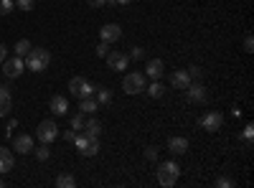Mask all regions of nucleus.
I'll return each mask as SVG.
<instances>
[{
    "label": "nucleus",
    "instance_id": "1",
    "mask_svg": "<svg viewBox=\"0 0 254 188\" xmlns=\"http://www.w3.org/2000/svg\"><path fill=\"white\" fill-rule=\"evenodd\" d=\"M51 64V51L41 49V46H31V51L26 54V69L31 71H46Z\"/></svg>",
    "mask_w": 254,
    "mask_h": 188
},
{
    "label": "nucleus",
    "instance_id": "2",
    "mask_svg": "<svg viewBox=\"0 0 254 188\" xmlns=\"http://www.w3.org/2000/svg\"><path fill=\"white\" fill-rule=\"evenodd\" d=\"M158 186L163 188H173L178 183V176H181V168H178V163L176 160H163L158 163Z\"/></svg>",
    "mask_w": 254,
    "mask_h": 188
},
{
    "label": "nucleus",
    "instance_id": "3",
    "mask_svg": "<svg viewBox=\"0 0 254 188\" xmlns=\"http://www.w3.org/2000/svg\"><path fill=\"white\" fill-rule=\"evenodd\" d=\"M122 92L130 94V97L142 94V92H145V74H140V71L125 74V79H122Z\"/></svg>",
    "mask_w": 254,
    "mask_h": 188
},
{
    "label": "nucleus",
    "instance_id": "4",
    "mask_svg": "<svg viewBox=\"0 0 254 188\" xmlns=\"http://www.w3.org/2000/svg\"><path fill=\"white\" fill-rule=\"evenodd\" d=\"M69 92H71L76 99H84V97H94L97 87L92 84L89 79H84V76H74V79L69 81Z\"/></svg>",
    "mask_w": 254,
    "mask_h": 188
},
{
    "label": "nucleus",
    "instance_id": "5",
    "mask_svg": "<svg viewBox=\"0 0 254 188\" xmlns=\"http://www.w3.org/2000/svg\"><path fill=\"white\" fill-rule=\"evenodd\" d=\"M36 137H38L41 142H46V145L54 142V140L59 137V125H56L54 120H44V122L36 127Z\"/></svg>",
    "mask_w": 254,
    "mask_h": 188
},
{
    "label": "nucleus",
    "instance_id": "6",
    "mask_svg": "<svg viewBox=\"0 0 254 188\" xmlns=\"http://www.w3.org/2000/svg\"><path fill=\"white\" fill-rule=\"evenodd\" d=\"M23 71H26L23 56H13V59H5V61H3V74H5L8 79H18Z\"/></svg>",
    "mask_w": 254,
    "mask_h": 188
},
{
    "label": "nucleus",
    "instance_id": "7",
    "mask_svg": "<svg viewBox=\"0 0 254 188\" xmlns=\"http://www.w3.org/2000/svg\"><path fill=\"white\" fill-rule=\"evenodd\" d=\"M198 125H201V130H206V132H219L221 125H224V115L221 112H206L198 120Z\"/></svg>",
    "mask_w": 254,
    "mask_h": 188
},
{
    "label": "nucleus",
    "instance_id": "8",
    "mask_svg": "<svg viewBox=\"0 0 254 188\" xmlns=\"http://www.w3.org/2000/svg\"><path fill=\"white\" fill-rule=\"evenodd\" d=\"M104 59H107V66H110L112 71H125L127 64H130V56L122 54V51H110Z\"/></svg>",
    "mask_w": 254,
    "mask_h": 188
},
{
    "label": "nucleus",
    "instance_id": "9",
    "mask_svg": "<svg viewBox=\"0 0 254 188\" xmlns=\"http://www.w3.org/2000/svg\"><path fill=\"white\" fill-rule=\"evenodd\" d=\"M99 38L104 41V44H117V41L122 38V28L117 23H107L99 28Z\"/></svg>",
    "mask_w": 254,
    "mask_h": 188
},
{
    "label": "nucleus",
    "instance_id": "10",
    "mask_svg": "<svg viewBox=\"0 0 254 188\" xmlns=\"http://www.w3.org/2000/svg\"><path fill=\"white\" fill-rule=\"evenodd\" d=\"M33 137L31 135H18V137H13V150L15 153H20V155H28V153H33Z\"/></svg>",
    "mask_w": 254,
    "mask_h": 188
},
{
    "label": "nucleus",
    "instance_id": "11",
    "mask_svg": "<svg viewBox=\"0 0 254 188\" xmlns=\"http://www.w3.org/2000/svg\"><path fill=\"white\" fill-rule=\"evenodd\" d=\"M163 71H165V64H163L160 59H150V61H147V66H145V76H150L153 81H160Z\"/></svg>",
    "mask_w": 254,
    "mask_h": 188
},
{
    "label": "nucleus",
    "instance_id": "12",
    "mask_svg": "<svg viewBox=\"0 0 254 188\" xmlns=\"http://www.w3.org/2000/svg\"><path fill=\"white\" fill-rule=\"evenodd\" d=\"M49 107H51V112H54L56 117H64V115L69 112V99H66V97H61V94H54Z\"/></svg>",
    "mask_w": 254,
    "mask_h": 188
},
{
    "label": "nucleus",
    "instance_id": "13",
    "mask_svg": "<svg viewBox=\"0 0 254 188\" xmlns=\"http://www.w3.org/2000/svg\"><path fill=\"white\" fill-rule=\"evenodd\" d=\"M190 81H193V79L188 76V71H173V74H171V87L178 89V92H186Z\"/></svg>",
    "mask_w": 254,
    "mask_h": 188
},
{
    "label": "nucleus",
    "instance_id": "14",
    "mask_svg": "<svg viewBox=\"0 0 254 188\" xmlns=\"http://www.w3.org/2000/svg\"><path fill=\"white\" fill-rule=\"evenodd\" d=\"M168 153H173V155H186V153H188V140L181 137V135L171 137V140H168Z\"/></svg>",
    "mask_w": 254,
    "mask_h": 188
},
{
    "label": "nucleus",
    "instance_id": "15",
    "mask_svg": "<svg viewBox=\"0 0 254 188\" xmlns=\"http://www.w3.org/2000/svg\"><path fill=\"white\" fill-rule=\"evenodd\" d=\"M10 110H13V94L8 87H0V117L10 115Z\"/></svg>",
    "mask_w": 254,
    "mask_h": 188
},
{
    "label": "nucleus",
    "instance_id": "16",
    "mask_svg": "<svg viewBox=\"0 0 254 188\" xmlns=\"http://www.w3.org/2000/svg\"><path fill=\"white\" fill-rule=\"evenodd\" d=\"M186 94H188L190 102H206V87L201 84V81H196V84L190 81L188 89H186Z\"/></svg>",
    "mask_w": 254,
    "mask_h": 188
},
{
    "label": "nucleus",
    "instance_id": "17",
    "mask_svg": "<svg viewBox=\"0 0 254 188\" xmlns=\"http://www.w3.org/2000/svg\"><path fill=\"white\" fill-rule=\"evenodd\" d=\"M13 165H15L13 153H10L8 148H0V176H3V173H10Z\"/></svg>",
    "mask_w": 254,
    "mask_h": 188
},
{
    "label": "nucleus",
    "instance_id": "18",
    "mask_svg": "<svg viewBox=\"0 0 254 188\" xmlns=\"http://www.w3.org/2000/svg\"><path fill=\"white\" fill-rule=\"evenodd\" d=\"M94 99H97V104H99V107H107V104L112 102V89H107V87H97V92H94Z\"/></svg>",
    "mask_w": 254,
    "mask_h": 188
},
{
    "label": "nucleus",
    "instance_id": "19",
    "mask_svg": "<svg viewBox=\"0 0 254 188\" xmlns=\"http://www.w3.org/2000/svg\"><path fill=\"white\" fill-rule=\"evenodd\" d=\"M79 110H81L84 115H94V112L99 110V104H97L94 97H84V99H79Z\"/></svg>",
    "mask_w": 254,
    "mask_h": 188
},
{
    "label": "nucleus",
    "instance_id": "20",
    "mask_svg": "<svg viewBox=\"0 0 254 188\" xmlns=\"http://www.w3.org/2000/svg\"><path fill=\"white\" fill-rule=\"evenodd\" d=\"M84 135H87V137H99L102 135L99 120H87V122H84Z\"/></svg>",
    "mask_w": 254,
    "mask_h": 188
},
{
    "label": "nucleus",
    "instance_id": "21",
    "mask_svg": "<svg viewBox=\"0 0 254 188\" xmlns=\"http://www.w3.org/2000/svg\"><path fill=\"white\" fill-rule=\"evenodd\" d=\"M56 188H76V178L69 173H61L56 176Z\"/></svg>",
    "mask_w": 254,
    "mask_h": 188
},
{
    "label": "nucleus",
    "instance_id": "22",
    "mask_svg": "<svg viewBox=\"0 0 254 188\" xmlns=\"http://www.w3.org/2000/svg\"><path fill=\"white\" fill-rule=\"evenodd\" d=\"M97 153H99V137H92V140L87 142V148L81 150V155H84V158H94Z\"/></svg>",
    "mask_w": 254,
    "mask_h": 188
},
{
    "label": "nucleus",
    "instance_id": "23",
    "mask_svg": "<svg viewBox=\"0 0 254 188\" xmlns=\"http://www.w3.org/2000/svg\"><path fill=\"white\" fill-rule=\"evenodd\" d=\"M145 92H147V94H150L153 99H160V97L165 94V87L160 84V81H153V84H150V87H145Z\"/></svg>",
    "mask_w": 254,
    "mask_h": 188
},
{
    "label": "nucleus",
    "instance_id": "24",
    "mask_svg": "<svg viewBox=\"0 0 254 188\" xmlns=\"http://www.w3.org/2000/svg\"><path fill=\"white\" fill-rule=\"evenodd\" d=\"M33 153H36V158H38L41 163H46V160L51 158V150H49V145H46V142H41L38 148H33Z\"/></svg>",
    "mask_w": 254,
    "mask_h": 188
},
{
    "label": "nucleus",
    "instance_id": "25",
    "mask_svg": "<svg viewBox=\"0 0 254 188\" xmlns=\"http://www.w3.org/2000/svg\"><path fill=\"white\" fill-rule=\"evenodd\" d=\"M31 51V41L28 38H20L18 44H15V56H26Z\"/></svg>",
    "mask_w": 254,
    "mask_h": 188
},
{
    "label": "nucleus",
    "instance_id": "26",
    "mask_svg": "<svg viewBox=\"0 0 254 188\" xmlns=\"http://www.w3.org/2000/svg\"><path fill=\"white\" fill-rule=\"evenodd\" d=\"M15 8V0H0V15H8Z\"/></svg>",
    "mask_w": 254,
    "mask_h": 188
},
{
    "label": "nucleus",
    "instance_id": "27",
    "mask_svg": "<svg viewBox=\"0 0 254 188\" xmlns=\"http://www.w3.org/2000/svg\"><path fill=\"white\" fill-rule=\"evenodd\" d=\"M84 122H87V120H84V112L71 117V130H84Z\"/></svg>",
    "mask_w": 254,
    "mask_h": 188
},
{
    "label": "nucleus",
    "instance_id": "28",
    "mask_svg": "<svg viewBox=\"0 0 254 188\" xmlns=\"http://www.w3.org/2000/svg\"><path fill=\"white\" fill-rule=\"evenodd\" d=\"M242 137H244V142H247V145H252V137H254V125H252V122H249L247 127H244Z\"/></svg>",
    "mask_w": 254,
    "mask_h": 188
},
{
    "label": "nucleus",
    "instance_id": "29",
    "mask_svg": "<svg viewBox=\"0 0 254 188\" xmlns=\"http://www.w3.org/2000/svg\"><path fill=\"white\" fill-rule=\"evenodd\" d=\"M237 183L231 181V178H226V176H221V178H216V188H234Z\"/></svg>",
    "mask_w": 254,
    "mask_h": 188
},
{
    "label": "nucleus",
    "instance_id": "30",
    "mask_svg": "<svg viewBox=\"0 0 254 188\" xmlns=\"http://www.w3.org/2000/svg\"><path fill=\"white\" fill-rule=\"evenodd\" d=\"M33 5H36L33 0H15V8H20V10H26V13H28V10H33Z\"/></svg>",
    "mask_w": 254,
    "mask_h": 188
},
{
    "label": "nucleus",
    "instance_id": "31",
    "mask_svg": "<svg viewBox=\"0 0 254 188\" xmlns=\"http://www.w3.org/2000/svg\"><path fill=\"white\" fill-rule=\"evenodd\" d=\"M201 74H203V69H201L198 64H193V66H188V76H190V79H196V81H198V79H201Z\"/></svg>",
    "mask_w": 254,
    "mask_h": 188
},
{
    "label": "nucleus",
    "instance_id": "32",
    "mask_svg": "<svg viewBox=\"0 0 254 188\" xmlns=\"http://www.w3.org/2000/svg\"><path fill=\"white\" fill-rule=\"evenodd\" d=\"M107 54H110V44L99 41V44H97V56H107Z\"/></svg>",
    "mask_w": 254,
    "mask_h": 188
},
{
    "label": "nucleus",
    "instance_id": "33",
    "mask_svg": "<svg viewBox=\"0 0 254 188\" xmlns=\"http://www.w3.org/2000/svg\"><path fill=\"white\" fill-rule=\"evenodd\" d=\"M130 59H145V49H140V46H132V51H130Z\"/></svg>",
    "mask_w": 254,
    "mask_h": 188
},
{
    "label": "nucleus",
    "instance_id": "34",
    "mask_svg": "<svg viewBox=\"0 0 254 188\" xmlns=\"http://www.w3.org/2000/svg\"><path fill=\"white\" fill-rule=\"evenodd\" d=\"M244 51H247V54H252V51H254V38H252L249 33L244 36Z\"/></svg>",
    "mask_w": 254,
    "mask_h": 188
},
{
    "label": "nucleus",
    "instance_id": "35",
    "mask_svg": "<svg viewBox=\"0 0 254 188\" xmlns=\"http://www.w3.org/2000/svg\"><path fill=\"white\" fill-rule=\"evenodd\" d=\"M145 158H147V160H155V158H158V150L153 148V145H150V148H145Z\"/></svg>",
    "mask_w": 254,
    "mask_h": 188
},
{
    "label": "nucleus",
    "instance_id": "36",
    "mask_svg": "<svg viewBox=\"0 0 254 188\" xmlns=\"http://www.w3.org/2000/svg\"><path fill=\"white\" fill-rule=\"evenodd\" d=\"M87 3H89V8H104L107 0H87Z\"/></svg>",
    "mask_w": 254,
    "mask_h": 188
},
{
    "label": "nucleus",
    "instance_id": "37",
    "mask_svg": "<svg viewBox=\"0 0 254 188\" xmlns=\"http://www.w3.org/2000/svg\"><path fill=\"white\" fill-rule=\"evenodd\" d=\"M5 59H8V46H5V44H0V64H3Z\"/></svg>",
    "mask_w": 254,
    "mask_h": 188
},
{
    "label": "nucleus",
    "instance_id": "38",
    "mask_svg": "<svg viewBox=\"0 0 254 188\" xmlns=\"http://www.w3.org/2000/svg\"><path fill=\"white\" fill-rule=\"evenodd\" d=\"M107 3H110V5H130L132 0H107Z\"/></svg>",
    "mask_w": 254,
    "mask_h": 188
},
{
    "label": "nucleus",
    "instance_id": "39",
    "mask_svg": "<svg viewBox=\"0 0 254 188\" xmlns=\"http://www.w3.org/2000/svg\"><path fill=\"white\" fill-rule=\"evenodd\" d=\"M64 137H66L69 142H74V137H76V132H74V130H66V132H64Z\"/></svg>",
    "mask_w": 254,
    "mask_h": 188
},
{
    "label": "nucleus",
    "instance_id": "40",
    "mask_svg": "<svg viewBox=\"0 0 254 188\" xmlns=\"http://www.w3.org/2000/svg\"><path fill=\"white\" fill-rule=\"evenodd\" d=\"M15 127H18V120H10V122H8V135H10V130H15Z\"/></svg>",
    "mask_w": 254,
    "mask_h": 188
},
{
    "label": "nucleus",
    "instance_id": "41",
    "mask_svg": "<svg viewBox=\"0 0 254 188\" xmlns=\"http://www.w3.org/2000/svg\"><path fill=\"white\" fill-rule=\"evenodd\" d=\"M231 115H234V117H239V115H242V110H239V104H234V107H231Z\"/></svg>",
    "mask_w": 254,
    "mask_h": 188
},
{
    "label": "nucleus",
    "instance_id": "42",
    "mask_svg": "<svg viewBox=\"0 0 254 188\" xmlns=\"http://www.w3.org/2000/svg\"><path fill=\"white\" fill-rule=\"evenodd\" d=\"M3 186H5V181H3V178H0V188H3Z\"/></svg>",
    "mask_w": 254,
    "mask_h": 188
}]
</instances>
